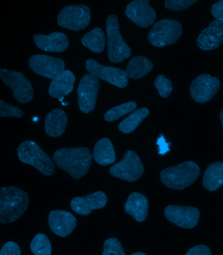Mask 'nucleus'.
Returning a JSON list of instances; mask_svg holds the SVG:
<instances>
[{
    "instance_id": "dca6fc26",
    "label": "nucleus",
    "mask_w": 223,
    "mask_h": 255,
    "mask_svg": "<svg viewBox=\"0 0 223 255\" xmlns=\"http://www.w3.org/2000/svg\"><path fill=\"white\" fill-rule=\"evenodd\" d=\"M223 44V20H215L202 31L197 45L204 51H212Z\"/></svg>"
},
{
    "instance_id": "f3484780",
    "label": "nucleus",
    "mask_w": 223,
    "mask_h": 255,
    "mask_svg": "<svg viewBox=\"0 0 223 255\" xmlns=\"http://www.w3.org/2000/svg\"><path fill=\"white\" fill-rule=\"evenodd\" d=\"M51 231L60 237H66L72 233L76 225V219L72 213L63 210H54L48 219Z\"/></svg>"
},
{
    "instance_id": "4be33fe9",
    "label": "nucleus",
    "mask_w": 223,
    "mask_h": 255,
    "mask_svg": "<svg viewBox=\"0 0 223 255\" xmlns=\"http://www.w3.org/2000/svg\"><path fill=\"white\" fill-rule=\"evenodd\" d=\"M68 124L66 113L60 109L51 111L46 117L45 131L50 137H59L63 134Z\"/></svg>"
},
{
    "instance_id": "b1692460",
    "label": "nucleus",
    "mask_w": 223,
    "mask_h": 255,
    "mask_svg": "<svg viewBox=\"0 0 223 255\" xmlns=\"http://www.w3.org/2000/svg\"><path fill=\"white\" fill-rule=\"evenodd\" d=\"M204 187L210 191H215L223 186V163H212L206 168L202 180Z\"/></svg>"
},
{
    "instance_id": "ddd939ff",
    "label": "nucleus",
    "mask_w": 223,
    "mask_h": 255,
    "mask_svg": "<svg viewBox=\"0 0 223 255\" xmlns=\"http://www.w3.org/2000/svg\"><path fill=\"white\" fill-rule=\"evenodd\" d=\"M85 68L96 78L101 79L119 88L123 89L128 84V75L120 68L103 66L93 59L87 60Z\"/></svg>"
},
{
    "instance_id": "a878e982",
    "label": "nucleus",
    "mask_w": 223,
    "mask_h": 255,
    "mask_svg": "<svg viewBox=\"0 0 223 255\" xmlns=\"http://www.w3.org/2000/svg\"><path fill=\"white\" fill-rule=\"evenodd\" d=\"M81 42L95 53H101L105 49L106 38L105 33L101 28H95L90 32L85 33L81 38Z\"/></svg>"
},
{
    "instance_id": "473e14b6",
    "label": "nucleus",
    "mask_w": 223,
    "mask_h": 255,
    "mask_svg": "<svg viewBox=\"0 0 223 255\" xmlns=\"http://www.w3.org/2000/svg\"><path fill=\"white\" fill-rule=\"evenodd\" d=\"M196 1V0H166L164 5L170 11H180L193 5Z\"/></svg>"
},
{
    "instance_id": "2eb2a0df",
    "label": "nucleus",
    "mask_w": 223,
    "mask_h": 255,
    "mask_svg": "<svg viewBox=\"0 0 223 255\" xmlns=\"http://www.w3.org/2000/svg\"><path fill=\"white\" fill-rule=\"evenodd\" d=\"M126 16L137 26L147 28L153 24L156 12L148 0H135L127 6Z\"/></svg>"
},
{
    "instance_id": "cd10ccee",
    "label": "nucleus",
    "mask_w": 223,
    "mask_h": 255,
    "mask_svg": "<svg viewBox=\"0 0 223 255\" xmlns=\"http://www.w3.org/2000/svg\"><path fill=\"white\" fill-rule=\"evenodd\" d=\"M30 250L35 255H51V242L45 234H37L31 242Z\"/></svg>"
},
{
    "instance_id": "f704fd0d",
    "label": "nucleus",
    "mask_w": 223,
    "mask_h": 255,
    "mask_svg": "<svg viewBox=\"0 0 223 255\" xmlns=\"http://www.w3.org/2000/svg\"><path fill=\"white\" fill-rule=\"evenodd\" d=\"M185 255H212L210 248L204 245L194 247Z\"/></svg>"
},
{
    "instance_id": "e433bc0d",
    "label": "nucleus",
    "mask_w": 223,
    "mask_h": 255,
    "mask_svg": "<svg viewBox=\"0 0 223 255\" xmlns=\"http://www.w3.org/2000/svg\"><path fill=\"white\" fill-rule=\"evenodd\" d=\"M157 145H159V154H164L170 150V143H166L162 135L158 139Z\"/></svg>"
},
{
    "instance_id": "39448f33",
    "label": "nucleus",
    "mask_w": 223,
    "mask_h": 255,
    "mask_svg": "<svg viewBox=\"0 0 223 255\" xmlns=\"http://www.w3.org/2000/svg\"><path fill=\"white\" fill-rule=\"evenodd\" d=\"M108 39V56L110 61L120 63L131 55V50L121 35L118 17L114 14L106 19Z\"/></svg>"
},
{
    "instance_id": "423d86ee",
    "label": "nucleus",
    "mask_w": 223,
    "mask_h": 255,
    "mask_svg": "<svg viewBox=\"0 0 223 255\" xmlns=\"http://www.w3.org/2000/svg\"><path fill=\"white\" fill-rule=\"evenodd\" d=\"M181 33L182 26L178 20L162 19L153 24L148 39L154 47H164L176 43Z\"/></svg>"
},
{
    "instance_id": "20e7f679",
    "label": "nucleus",
    "mask_w": 223,
    "mask_h": 255,
    "mask_svg": "<svg viewBox=\"0 0 223 255\" xmlns=\"http://www.w3.org/2000/svg\"><path fill=\"white\" fill-rule=\"evenodd\" d=\"M17 154L20 162L31 165L46 176H51L55 171L51 158L34 141L27 140L20 143Z\"/></svg>"
},
{
    "instance_id": "9b49d317",
    "label": "nucleus",
    "mask_w": 223,
    "mask_h": 255,
    "mask_svg": "<svg viewBox=\"0 0 223 255\" xmlns=\"http://www.w3.org/2000/svg\"><path fill=\"white\" fill-rule=\"evenodd\" d=\"M29 66L35 74L54 79L65 71L64 62L60 58L46 54H34L29 59Z\"/></svg>"
},
{
    "instance_id": "6ab92c4d",
    "label": "nucleus",
    "mask_w": 223,
    "mask_h": 255,
    "mask_svg": "<svg viewBox=\"0 0 223 255\" xmlns=\"http://www.w3.org/2000/svg\"><path fill=\"white\" fill-rule=\"evenodd\" d=\"M33 39L37 47L43 51L61 53L68 49L69 39L64 33L54 32L49 35L35 34Z\"/></svg>"
},
{
    "instance_id": "0eeeda50",
    "label": "nucleus",
    "mask_w": 223,
    "mask_h": 255,
    "mask_svg": "<svg viewBox=\"0 0 223 255\" xmlns=\"http://www.w3.org/2000/svg\"><path fill=\"white\" fill-rule=\"evenodd\" d=\"M90 20V9L85 5L66 6L58 16V23L60 26L74 32L87 28Z\"/></svg>"
},
{
    "instance_id": "c85d7f7f",
    "label": "nucleus",
    "mask_w": 223,
    "mask_h": 255,
    "mask_svg": "<svg viewBox=\"0 0 223 255\" xmlns=\"http://www.w3.org/2000/svg\"><path fill=\"white\" fill-rule=\"evenodd\" d=\"M136 108L137 103L135 102L121 104V105L114 107L108 110L105 114L104 118L107 122H113L120 118L121 117L133 112Z\"/></svg>"
},
{
    "instance_id": "1a4fd4ad",
    "label": "nucleus",
    "mask_w": 223,
    "mask_h": 255,
    "mask_svg": "<svg viewBox=\"0 0 223 255\" xmlns=\"http://www.w3.org/2000/svg\"><path fill=\"white\" fill-rule=\"evenodd\" d=\"M144 172L145 168L141 160L136 152L131 150L126 152L120 162L110 168V173L112 176L129 182L138 180Z\"/></svg>"
},
{
    "instance_id": "58836bf2",
    "label": "nucleus",
    "mask_w": 223,
    "mask_h": 255,
    "mask_svg": "<svg viewBox=\"0 0 223 255\" xmlns=\"http://www.w3.org/2000/svg\"><path fill=\"white\" fill-rule=\"evenodd\" d=\"M131 255H147L145 254H144V253L141 252H138V253H135V254H133Z\"/></svg>"
},
{
    "instance_id": "f257e3e1",
    "label": "nucleus",
    "mask_w": 223,
    "mask_h": 255,
    "mask_svg": "<svg viewBox=\"0 0 223 255\" xmlns=\"http://www.w3.org/2000/svg\"><path fill=\"white\" fill-rule=\"evenodd\" d=\"M53 160L73 178L79 179L89 171L92 154L87 147L62 148L54 152Z\"/></svg>"
},
{
    "instance_id": "5701e85b",
    "label": "nucleus",
    "mask_w": 223,
    "mask_h": 255,
    "mask_svg": "<svg viewBox=\"0 0 223 255\" xmlns=\"http://www.w3.org/2000/svg\"><path fill=\"white\" fill-rule=\"evenodd\" d=\"M93 157L95 162L101 166H107L115 162V150L109 139H100L95 144Z\"/></svg>"
},
{
    "instance_id": "a211bd4d",
    "label": "nucleus",
    "mask_w": 223,
    "mask_h": 255,
    "mask_svg": "<svg viewBox=\"0 0 223 255\" xmlns=\"http://www.w3.org/2000/svg\"><path fill=\"white\" fill-rule=\"evenodd\" d=\"M107 198L102 191H98L82 197H76L71 202V208L78 214L86 216L92 210L101 209L106 206Z\"/></svg>"
},
{
    "instance_id": "c756f323",
    "label": "nucleus",
    "mask_w": 223,
    "mask_h": 255,
    "mask_svg": "<svg viewBox=\"0 0 223 255\" xmlns=\"http://www.w3.org/2000/svg\"><path fill=\"white\" fill-rule=\"evenodd\" d=\"M154 86L159 92V95L163 98H168L173 89L172 82L162 75L157 76L154 83Z\"/></svg>"
},
{
    "instance_id": "9d476101",
    "label": "nucleus",
    "mask_w": 223,
    "mask_h": 255,
    "mask_svg": "<svg viewBox=\"0 0 223 255\" xmlns=\"http://www.w3.org/2000/svg\"><path fill=\"white\" fill-rule=\"evenodd\" d=\"M220 81L209 74L199 75L191 83L189 92L195 102L205 104L210 101L220 91Z\"/></svg>"
},
{
    "instance_id": "72a5a7b5",
    "label": "nucleus",
    "mask_w": 223,
    "mask_h": 255,
    "mask_svg": "<svg viewBox=\"0 0 223 255\" xmlns=\"http://www.w3.org/2000/svg\"><path fill=\"white\" fill-rule=\"evenodd\" d=\"M0 255H21V251L15 242H8L0 250Z\"/></svg>"
},
{
    "instance_id": "aec40b11",
    "label": "nucleus",
    "mask_w": 223,
    "mask_h": 255,
    "mask_svg": "<svg viewBox=\"0 0 223 255\" xmlns=\"http://www.w3.org/2000/svg\"><path fill=\"white\" fill-rule=\"evenodd\" d=\"M127 213L138 222H143L149 213V201L143 194L133 192L129 196L124 206Z\"/></svg>"
},
{
    "instance_id": "f8f14e48",
    "label": "nucleus",
    "mask_w": 223,
    "mask_h": 255,
    "mask_svg": "<svg viewBox=\"0 0 223 255\" xmlns=\"http://www.w3.org/2000/svg\"><path fill=\"white\" fill-rule=\"evenodd\" d=\"M99 89V79L91 74L82 77L77 90L78 104L81 112L89 114L94 110Z\"/></svg>"
},
{
    "instance_id": "2f4dec72",
    "label": "nucleus",
    "mask_w": 223,
    "mask_h": 255,
    "mask_svg": "<svg viewBox=\"0 0 223 255\" xmlns=\"http://www.w3.org/2000/svg\"><path fill=\"white\" fill-rule=\"evenodd\" d=\"M22 111L11 104L0 100V117H15L20 118L23 116Z\"/></svg>"
},
{
    "instance_id": "f03ea898",
    "label": "nucleus",
    "mask_w": 223,
    "mask_h": 255,
    "mask_svg": "<svg viewBox=\"0 0 223 255\" xmlns=\"http://www.w3.org/2000/svg\"><path fill=\"white\" fill-rule=\"evenodd\" d=\"M28 194L15 187L0 188V223L14 222L22 216L29 206Z\"/></svg>"
},
{
    "instance_id": "412c9836",
    "label": "nucleus",
    "mask_w": 223,
    "mask_h": 255,
    "mask_svg": "<svg viewBox=\"0 0 223 255\" xmlns=\"http://www.w3.org/2000/svg\"><path fill=\"white\" fill-rule=\"evenodd\" d=\"M75 76L70 70L64 71L62 74L53 79L49 89V95L54 98L65 97L74 90Z\"/></svg>"
},
{
    "instance_id": "4468645a",
    "label": "nucleus",
    "mask_w": 223,
    "mask_h": 255,
    "mask_svg": "<svg viewBox=\"0 0 223 255\" xmlns=\"http://www.w3.org/2000/svg\"><path fill=\"white\" fill-rule=\"evenodd\" d=\"M166 219L183 229H192L197 225L200 212L194 207L168 206L164 210Z\"/></svg>"
},
{
    "instance_id": "393cba45",
    "label": "nucleus",
    "mask_w": 223,
    "mask_h": 255,
    "mask_svg": "<svg viewBox=\"0 0 223 255\" xmlns=\"http://www.w3.org/2000/svg\"><path fill=\"white\" fill-rule=\"evenodd\" d=\"M153 68V65L149 58L143 56H135L129 61L126 73L128 78L137 80L149 74Z\"/></svg>"
},
{
    "instance_id": "bb28decb",
    "label": "nucleus",
    "mask_w": 223,
    "mask_h": 255,
    "mask_svg": "<svg viewBox=\"0 0 223 255\" xmlns=\"http://www.w3.org/2000/svg\"><path fill=\"white\" fill-rule=\"evenodd\" d=\"M149 109L146 108L135 111L120 123L119 129L124 133L132 132L141 124L142 121L149 116Z\"/></svg>"
},
{
    "instance_id": "6e6552de",
    "label": "nucleus",
    "mask_w": 223,
    "mask_h": 255,
    "mask_svg": "<svg viewBox=\"0 0 223 255\" xmlns=\"http://www.w3.org/2000/svg\"><path fill=\"white\" fill-rule=\"evenodd\" d=\"M0 79L11 88L14 98L20 103L32 101L34 96L32 85L22 73L0 68Z\"/></svg>"
},
{
    "instance_id": "7ed1b4c3",
    "label": "nucleus",
    "mask_w": 223,
    "mask_h": 255,
    "mask_svg": "<svg viewBox=\"0 0 223 255\" xmlns=\"http://www.w3.org/2000/svg\"><path fill=\"white\" fill-rule=\"evenodd\" d=\"M199 175V166L192 161H187L164 169L160 171V178L166 187L182 190L195 183Z\"/></svg>"
},
{
    "instance_id": "c9c22d12",
    "label": "nucleus",
    "mask_w": 223,
    "mask_h": 255,
    "mask_svg": "<svg viewBox=\"0 0 223 255\" xmlns=\"http://www.w3.org/2000/svg\"><path fill=\"white\" fill-rule=\"evenodd\" d=\"M212 13L216 20H223V0L212 5Z\"/></svg>"
},
{
    "instance_id": "7c9ffc66",
    "label": "nucleus",
    "mask_w": 223,
    "mask_h": 255,
    "mask_svg": "<svg viewBox=\"0 0 223 255\" xmlns=\"http://www.w3.org/2000/svg\"><path fill=\"white\" fill-rule=\"evenodd\" d=\"M104 251L102 255H126L124 248L116 238L106 240L103 245Z\"/></svg>"
},
{
    "instance_id": "4c0bfd02",
    "label": "nucleus",
    "mask_w": 223,
    "mask_h": 255,
    "mask_svg": "<svg viewBox=\"0 0 223 255\" xmlns=\"http://www.w3.org/2000/svg\"><path fill=\"white\" fill-rule=\"evenodd\" d=\"M220 119L222 121V125H223V109L222 110V112L220 113Z\"/></svg>"
}]
</instances>
